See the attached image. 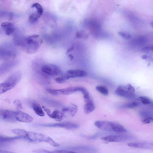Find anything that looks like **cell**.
Segmentation results:
<instances>
[{
  "mask_svg": "<svg viewBox=\"0 0 153 153\" xmlns=\"http://www.w3.org/2000/svg\"><path fill=\"white\" fill-rule=\"evenodd\" d=\"M31 8H35L36 9L37 12L41 16L43 12V8L42 6L39 3H36L32 5Z\"/></svg>",
  "mask_w": 153,
  "mask_h": 153,
  "instance_id": "25",
  "label": "cell"
},
{
  "mask_svg": "<svg viewBox=\"0 0 153 153\" xmlns=\"http://www.w3.org/2000/svg\"><path fill=\"white\" fill-rule=\"evenodd\" d=\"M42 100L48 105L52 107H59L61 105L60 103L56 100L46 97H43Z\"/></svg>",
  "mask_w": 153,
  "mask_h": 153,
  "instance_id": "17",
  "label": "cell"
},
{
  "mask_svg": "<svg viewBox=\"0 0 153 153\" xmlns=\"http://www.w3.org/2000/svg\"><path fill=\"white\" fill-rule=\"evenodd\" d=\"M143 52L147 53L150 51L153 52V45L147 46L143 48L141 50Z\"/></svg>",
  "mask_w": 153,
  "mask_h": 153,
  "instance_id": "30",
  "label": "cell"
},
{
  "mask_svg": "<svg viewBox=\"0 0 153 153\" xmlns=\"http://www.w3.org/2000/svg\"><path fill=\"white\" fill-rule=\"evenodd\" d=\"M131 147L153 149V143L147 142H132L131 144Z\"/></svg>",
  "mask_w": 153,
  "mask_h": 153,
  "instance_id": "12",
  "label": "cell"
},
{
  "mask_svg": "<svg viewBox=\"0 0 153 153\" xmlns=\"http://www.w3.org/2000/svg\"><path fill=\"white\" fill-rule=\"evenodd\" d=\"M140 103L137 101H134L129 102L122 105L121 107L123 108H134L140 105Z\"/></svg>",
  "mask_w": 153,
  "mask_h": 153,
  "instance_id": "21",
  "label": "cell"
},
{
  "mask_svg": "<svg viewBox=\"0 0 153 153\" xmlns=\"http://www.w3.org/2000/svg\"><path fill=\"white\" fill-rule=\"evenodd\" d=\"M11 131L31 141L45 142L54 147H58L60 146L58 143L55 142L51 137L41 133L28 131L20 128L13 129L11 130Z\"/></svg>",
  "mask_w": 153,
  "mask_h": 153,
  "instance_id": "1",
  "label": "cell"
},
{
  "mask_svg": "<svg viewBox=\"0 0 153 153\" xmlns=\"http://www.w3.org/2000/svg\"><path fill=\"white\" fill-rule=\"evenodd\" d=\"M101 134L100 133H97L91 136H88L82 134H81V136L89 139H94L97 138Z\"/></svg>",
  "mask_w": 153,
  "mask_h": 153,
  "instance_id": "32",
  "label": "cell"
},
{
  "mask_svg": "<svg viewBox=\"0 0 153 153\" xmlns=\"http://www.w3.org/2000/svg\"><path fill=\"white\" fill-rule=\"evenodd\" d=\"M33 152L36 153H58L57 150L49 151L43 149H37L33 151Z\"/></svg>",
  "mask_w": 153,
  "mask_h": 153,
  "instance_id": "27",
  "label": "cell"
},
{
  "mask_svg": "<svg viewBox=\"0 0 153 153\" xmlns=\"http://www.w3.org/2000/svg\"><path fill=\"white\" fill-rule=\"evenodd\" d=\"M85 104L84 106V111L86 114L91 113L95 109V106L94 102L90 99L84 100Z\"/></svg>",
  "mask_w": 153,
  "mask_h": 153,
  "instance_id": "13",
  "label": "cell"
},
{
  "mask_svg": "<svg viewBox=\"0 0 153 153\" xmlns=\"http://www.w3.org/2000/svg\"><path fill=\"white\" fill-rule=\"evenodd\" d=\"M31 105L33 110L37 115L41 117H44L45 116L42 107H41L38 102L33 101Z\"/></svg>",
  "mask_w": 153,
  "mask_h": 153,
  "instance_id": "16",
  "label": "cell"
},
{
  "mask_svg": "<svg viewBox=\"0 0 153 153\" xmlns=\"http://www.w3.org/2000/svg\"><path fill=\"white\" fill-rule=\"evenodd\" d=\"M142 122L144 124H148L153 122V118L149 117L144 118L142 121Z\"/></svg>",
  "mask_w": 153,
  "mask_h": 153,
  "instance_id": "35",
  "label": "cell"
},
{
  "mask_svg": "<svg viewBox=\"0 0 153 153\" xmlns=\"http://www.w3.org/2000/svg\"><path fill=\"white\" fill-rule=\"evenodd\" d=\"M94 125L102 130L108 131H114L122 133L125 131V128L118 123L107 121L98 120Z\"/></svg>",
  "mask_w": 153,
  "mask_h": 153,
  "instance_id": "3",
  "label": "cell"
},
{
  "mask_svg": "<svg viewBox=\"0 0 153 153\" xmlns=\"http://www.w3.org/2000/svg\"><path fill=\"white\" fill-rule=\"evenodd\" d=\"M58 153H76L71 151L66 150H57Z\"/></svg>",
  "mask_w": 153,
  "mask_h": 153,
  "instance_id": "37",
  "label": "cell"
},
{
  "mask_svg": "<svg viewBox=\"0 0 153 153\" xmlns=\"http://www.w3.org/2000/svg\"><path fill=\"white\" fill-rule=\"evenodd\" d=\"M133 137L127 135H110L102 137L101 138L102 140L108 142H120L130 139Z\"/></svg>",
  "mask_w": 153,
  "mask_h": 153,
  "instance_id": "7",
  "label": "cell"
},
{
  "mask_svg": "<svg viewBox=\"0 0 153 153\" xmlns=\"http://www.w3.org/2000/svg\"><path fill=\"white\" fill-rule=\"evenodd\" d=\"M22 74L20 71H16L11 74L4 81L0 83V94H3L14 88L21 79Z\"/></svg>",
  "mask_w": 153,
  "mask_h": 153,
  "instance_id": "2",
  "label": "cell"
},
{
  "mask_svg": "<svg viewBox=\"0 0 153 153\" xmlns=\"http://www.w3.org/2000/svg\"><path fill=\"white\" fill-rule=\"evenodd\" d=\"M14 103L16 108L18 110L23 108V106L21 101L19 100H16L14 102Z\"/></svg>",
  "mask_w": 153,
  "mask_h": 153,
  "instance_id": "29",
  "label": "cell"
},
{
  "mask_svg": "<svg viewBox=\"0 0 153 153\" xmlns=\"http://www.w3.org/2000/svg\"><path fill=\"white\" fill-rule=\"evenodd\" d=\"M16 111L8 109H0V119L5 121L14 122L17 121L16 115Z\"/></svg>",
  "mask_w": 153,
  "mask_h": 153,
  "instance_id": "6",
  "label": "cell"
},
{
  "mask_svg": "<svg viewBox=\"0 0 153 153\" xmlns=\"http://www.w3.org/2000/svg\"><path fill=\"white\" fill-rule=\"evenodd\" d=\"M126 89L128 91L134 93L135 91V89L134 87L130 84H128L125 85Z\"/></svg>",
  "mask_w": 153,
  "mask_h": 153,
  "instance_id": "31",
  "label": "cell"
},
{
  "mask_svg": "<svg viewBox=\"0 0 153 153\" xmlns=\"http://www.w3.org/2000/svg\"><path fill=\"white\" fill-rule=\"evenodd\" d=\"M65 115L62 111L56 109L51 112L48 116L57 121H60L65 117Z\"/></svg>",
  "mask_w": 153,
  "mask_h": 153,
  "instance_id": "14",
  "label": "cell"
},
{
  "mask_svg": "<svg viewBox=\"0 0 153 153\" xmlns=\"http://www.w3.org/2000/svg\"><path fill=\"white\" fill-rule=\"evenodd\" d=\"M42 43V41L41 40L38 42L35 39L33 42L28 45V47L27 49V52L29 53H35L38 50L39 45L41 44Z\"/></svg>",
  "mask_w": 153,
  "mask_h": 153,
  "instance_id": "15",
  "label": "cell"
},
{
  "mask_svg": "<svg viewBox=\"0 0 153 153\" xmlns=\"http://www.w3.org/2000/svg\"><path fill=\"white\" fill-rule=\"evenodd\" d=\"M142 58L147 61H153V58L150 55H144L142 56Z\"/></svg>",
  "mask_w": 153,
  "mask_h": 153,
  "instance_id": "36",
  "label": "cell"
},
{
  "mask_svg": "<svg viewBox=\"0 0 153 153\" xmlns=\"http://www.w3.org/2000/svg\"><path fill=\"white\" fill-rule=\"evenodd\" d=\"M1 27L5 30L9 27H13L14 25L13 23L8 22H4L1 24Z\"/></svg>",
  "mask_w": 153,
  "mask_h": 153,
  "instance_id": "28",
  "label": "cell"
},
{
  "mask_svg": "<svg viewBox=\"0 0 153 153\" xmlns=\"http://www.w3.org/2000/svg\"><path fill=\"white\" fill-rule=\"evenodd\" d=\"M96 89L97 91L104 95H107L108 94V91L105 87L102 85L96 86Z\"/></svg>",
  "mask_w": 153,
  "mask_h": 153,
  "instance_id": "24",
  "label": "cell"
},
{
  "mask_svg": "<svg viewBox=\"0 0 153 153\" xmlns=\"http://www.w3.org/2000/svg\"><path fill=\"white\" fill-rule=\"evenodd\" d=\"M65 74L68 79L71 78L85 76H86L87 73L82 70L70 69L68 70Z\"/></svg>",
  "mask_w": 153,
  "mask_h": 153,
  "instance_id": "10",
  "label": "cell"
},
{
  "mask_svg": "<svg viewBox=\"0 0 153 153\" xmlns=\"http://www.w3.org/2000/svg\"><path fill=\"white\" fill-rule=\"evenodd\" d=\"M41 70L44 74L49 76H58L62 73L61 70L58 66L52 64L42 65Z\"/></svg>",
  "mask_w": 153,
  "mask_h": 153,
  "instance_id": "4",
  "label": "cell"
},
{
  "mask_svg": "<svg viewBox=\"0 0 153 153\" xmlns=\"http://www.w3.org/2000/svg\"><path fill=\"white\" fill-rule=\"evenodd\" d=\"M137 100L140 101L144 105L151 104L153 105V102L148 97L145 96H140Z\"/></svg>",
  "mask_w": 153,
  "mask_h": 153,
  "instance_id": "23",
  "label": "cell"
},
{
  "mask_svg": "<svg viewBox=\"0 0 153 153\" xmlns=\"http://www.w3.org/2000/svg\"><path fill=\"white\" fill-rule=\"evenodd\" d=\"M77 109V107L75 105L72 104L70 107H67V114L69 113L73 116L76 113Z\"/></svg>",
  "mask_w": 153,
  "mask_h": 153,
  "instance_id": "20",
  "label": "cell"
},
{
  "mask_svg": "<svg viewBox=\"0 0 153 153\" xmlns=\"http://www.w3.org/2000/svg\"><path fill=\"white\" fill-rule=\"evenodd\" d=\"M41 16L37 12L31 14L29 17L28 21L31 23L36 22Z\"/></svg>",
  "mask_w": 153,
  "mask_h": 153,
  "instance_id": "22",
  "label": "cell"
},
{
  "mask_svg": "<svg viewBox=\"0 0 153 153\" xmlns=\"http://www.w3.org/2000/svg\"><path fill=\"white\" fill-rule=\"evenodd\" d=\"M16 117L17 121L23 123H30L33 120L31 116L21 111H16Z\"/></svg>",
  "mask_w": 153,
  "mask_h": 153,
  "instance_id": "9",
  "label": "cell"
},
{
  "mask_svg": "<svg viewBox=\"0 0 153 153\" xmlns=\"http://www.w3.org/2000/svg\"><path fill=\"white\" fill-rule=\"evenodd\" d=\"M68 79L65 74L60 75L55 79L56 82L59 83H63Z\"/></svg>",
  "mask_w": 153,
  "mask_h": 153,
  "instance_id": "26",
  "label": "cell"
},
{
  "mask_svg": "<svg viewBox=\"0 0 153 153\" xmlns=\"http://www.w3.org/2000/svg\"><path fill=\"white\" fill-rule=\"evenodd\" d=\"M41 126L49 127H59L68 129H73L77 128L79 125L76 123L69 122L53 123L42 124Z\"/></svg>",
  "mask_w": 153,
  "mask_h": 153,
  "instance_id": "5",
  "label": "cell"
},
{
  "mask_svg": "<svg viewBox=\"0 0 153 153\" xmlns=\"http://www.w3.org/2000/svg\"><path fill=\"white\" fill-rule=\"evenodd\" d=\"M150 25L153 28V22H151L150 23Z\"/></svg>",
  "mask_w": 153,
  "mask_h": 153,
  "instance_id": "38",
  "label": "cell"
},
{
  "mask_svg": "<svg viewBox=\"0 0 153 153\" xmlns=\"http://www.w3.org/2000/svg\"><path fill=\"white\" fill-rule=\"evenodd\" d=\"M115 93L117 95L128 99H134L136 97L134 93H132L128 91L125 85L118 86L115 90Z\"/></svg>",
  "mask_w": 153,
  "mask_h": 153,
  "instance_id": "8",
  "label": "cell"
},
{
  "mask_svg": "<svg viewBox=\"0 0 153 153\" xmlns=\"http://www.w3.org/2000/svg\"><path fill=\"white\" fill-rule=\"evenodd\" d=\"M14 30V27H9L5 29V33L7 35H9L12 34Z\"/></svg>",
  "mask_w": 153,
  "mask_h": 153,
  "instance_id": "34",
  "label": "cell"
},
{
  "mask_svg": "<svg viewBox=\"0 0 153 153\" xmlns=\"http://www.w3.org/2000/svg\"><path fill=\"white\" fill-rule=\"evenodd\" d=\"M119 34L123 38L126 39H129L131 38L130 34L125 32H120L119 33Z\"/></svg>",
  "mask_w": 153,
  "mask_h": 153,
  "instance_id": "33",
  "label": "cell"
},
{
  "mask_svg": "<svg viewBox=\"0 0 153 153\" xmlns=\"http://www.w3.org/2000/svg\"><path fill=\"white\" fill-rule=\"evenodd\" d=\"M147 41L146 38L144 36H139L133 39L132 43L137 45H142L145 44Z\"/></svg>",
  "mask_w": 153,
  "mask_h": 153,
  "instance_id": "18",
  "label": "cell"
},
{
  "mask_svg": "<svg viewBox=\"0 0 153 153\" xmlns=\"http://www.w3.org/2000/svg\"><path fill=\"white\" fill-rule=\"evenodd\" d=\"M68 149L73 150L84 151L94 153L97 152L98 151L97 149L94 147L86 145L70 147L68 148Z\"/></svg>",
  "mask_w": 153,
  "mask_h": 153,
  "instance_id": "11",
  "label": "cell"
},
{
  "mask_svg": "<svg viewBox=\"0 0 153 153\" xmlns=\"http://www.w3.org/2000/svg\"><path fill=\"white\" fill-rule=\"evenodd\" d=\"M20 139H25V137L21 136H17L12 137H5L3 136H0V143H3L5 142H9L14 140Z\"/></svg>",
  "mask_w": 153,
  "mask_h": 153,
  "instance_id": "19",
  "label": "cell"
}]
</instances>
